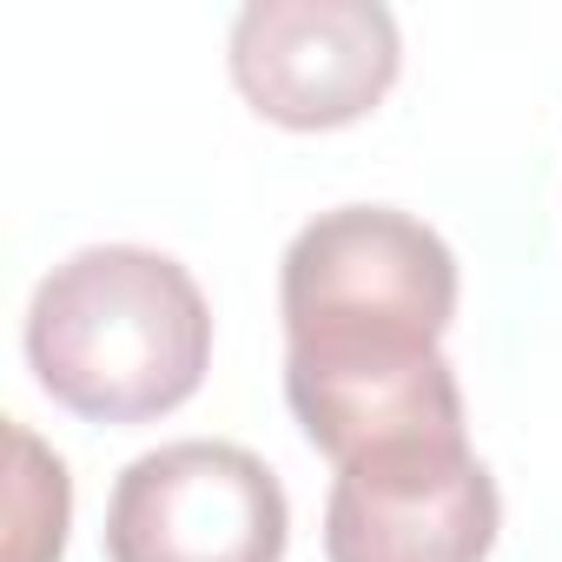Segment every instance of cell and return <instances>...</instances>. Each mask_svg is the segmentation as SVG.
<instances>
[{
    "label": "cell",
    "mask_w": 562,
    "mask_h": 562,
    "mask_svg": "<svg viewBox=\"0 0 562 562\" xmlns=\"http://www.w3.org/2000/svg\"><path fill=\"white\" fill-rule=\"evenodd\" d=\"M27 364L41 391L87 424L166 417L212 364L205 292L166 251L87 245L41 278L27 305Z\"/></svg>",
    "instance_id": "cell-1"
},
{
    "label": "cell",
    "mask_w": 562,
    "mask_h": 562,
    "mask_svg": "<svg viewBox=\"0 0 562 562\" xmlns=\"http://www.w3.org/2000/svg\"><path fill=\"white\" fill-rule=\"evenodd\" d=\"M278 312L285 351H437L457 318V251L397 205L318 212L285 245Z\"/></svg>",
    "instance_id": "cell-2"
},
{
    "label": "cell",
    "mask_w": 562,
    "mask_h": 562,
    "mask_svg": "<svg viewBox=\"0 0 562 562\" xmlns=\"http://www.w3.org/2000/svg\"><path fill=\"white\" fill-rule=\"evenodd\" d=\"M292 503L278 476L218 437L133 457L106 503V562H278Z\"/></svg>",
    "instance_id": "cell-3"
},
{
    "label": "cell",
    "mask_w": 562,
    "mask_h": 562,
    "mask_svg": "<svg viewBox=\"0 0 562 562\" xmlns=\"http://www.w3.org/2000/svg\"><path fill=\"white\" fill-rule=\"evenodd\" d=\"M404 41L378 0H251L232 21V80L271 126L331 133L397 80Z\"/></svg>",
    "instance_id": "cell-4"
},
{
    "label": "cell",
    "mask_w": 562,
    "mask_h": 562,
    "mask_svg": "<svg viewBox=\"0 0 562 562\" xmlns=\"http://www.w3.org/2000/svg\"><path fill=\"white\" fill-rule=\"evenodd\" d=\"M503 529L496 476L470 443L378 450L338 470L325 503L331 562H483Z\"/></svg>",
    "instance_id": "cell-5"
},
{
    "label": "cell",
    "mask_w": 562,
    "mask_h": 562,
    "mask_svg": "<svg viewBox=\"0 0 562 562\" xmlns=\"http://www.w3.org/2000/svg\"><path fill=\"white\" fill-rule=\"evenodd\" d=\"M285 404L299 430L345 470L378 450L463 443V391L443 351H285Z\"/></svg>",
    "instance_id": "cell-6"
},
{
    "label": "cell",
    "mask_w": 562,
    "mask_h": 562,
    "mask_svg": "<svg viewBox=\"0 0 562 562\" xmlns=\"http://www.w3.org/2000/svg\"><path fill=\"white\" fill-rule=\"evenodd\" d=\"M8 450H14V483H8V562H60V549H67V516H74L67 463H60L21 417H8Z\"/></svg>",
    "instance_id": "cell-7"
}]
</instances>
